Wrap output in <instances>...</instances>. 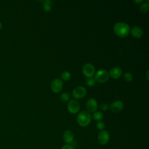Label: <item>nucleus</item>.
I'll list each match as a JSON object with an SVG mask.
<instances>
[{
  "instance_id": "obj_7",
  "label": "nucleus",
  "mask_w": 149,
  "mask_h": 149,
  "mask_svg": "<svg viewBox=\"0 0 149 149\" xmlns=\"http://www.w3.org/2000/svg\"><path fill=\"white\" fill-rule=\"evenodd\" d=\"M82 72L84 76L87 77H91L94 74L95 68L92 64L88 63L83 66Z\"/></svg>"
},
{
  "instance_id": "obj_21",
  "label": "nucleus",
  "mask_w": 149,
  "mask_h": 149,
  "mask_svg": "<svg viewBox=\"0 0 149 149\" xmlns=\"http://www.w3.org/2000/svg\"><path fill=\"white\" fill-rule=\"evenodd\" d=\"M105 123L102 122V121H98L97 124H96V127L98 129V130H104V129L105 128Z\"/></svg>"
},
{
  "instance_id": "obj_9",
  "label": "nucleus",
  "mask_w": 149,
  "mask_h": 149,
  "mask_svg": "<svg viewBox=\"0 0 149 149\" xmlns=\"http://www.w3.org/2000/svg\"><path fill=\"white\" fill-rule=\"evenodd\" d=\"M63 87L62 81L59 79H55L51 84V90L54 93H59L61 91Z\"/></svg>"
},
{
  "instance_id": "obj_13",
  "label": "nucleus",
  "mask_w": 149,
  "mask_h": 149,
  "mask_svg": "<svg viewBox=\"0 0 149 149\" xmlns=\"http://www.w3.org/2000/svg\"><path fill=\"white\" fill-rule=\"evenodd\" d=\"M131 34L133 37L135 38H141L143 35V30L138 26L133 27L131 29Z\"/></svg>"
},
{
  "instance_id": "obj_17",
  "label": "nucleus",
  "mask_w": 149,
  "mask_h": 149,
  "mask_svg": "<svg viewBox=\"0 0 149 149\" xmlns=\"http://www.w3.org/2000/svg\"><path fill=\"white\" fill-rule=\"evenodd\" d=\"M61 77L62 79L65 81H68L70 80L71 77V74L70 72L68 71H64L61 74Z\"/></svg>"
},
{
  "instance_id": "obj_23",
  "label": "nucleus",
  "mask_w": 149,
  "mask_h": 149,
  "mask_svg": "<svg viewBox=\"0 0 149 149\" xmlns=\"http://www.w3.org/2000/svg\"><path fill=\"white\" fill-rule=\"evenodd\" d=\"M61 149H74L73 146L70 144H65L63 146V147L61 148Z\"/></svg>"
},
{
  "instance_id": "obj_14",
  "label": "nucleus",
  "mask_w": 149,
  "mask_h": 149,
  "mask_svg": "<svg viewBox=\"0 0 149 149\" xmlns=\"http://www.w3.org/2000/svg\"><path fill=\"white\" fill-rule=\"evenodd\" d=\"M42 3L43 5V9L45 12H49L51 10V4L52 3L51 1H49V0L43 1H42Z\"/></svg>"
},
{
  "instance_id": "obj_16",
  "label": "nucleus",
  "mask_w": 149,
  "mask_h": 149,
  "mask_svg": "<svg viewBox=\"0 0 149 149\" xmlns=\"http://www.w3.org/2000/svg\"><path fill=\"white\" fill-rule=\"evenodd\" d=\"M149 9V5L147 2H144L142 3L140 7V10L143 13H146L148 11Z\"/></svg>"
},
{
  "instance_id": "obj_10",
  "label": "nucleus",
  "mask_w": 149,
  "mask_h": 149,
  "mask_svg": "<svg viewBox=\"0 0 149 149\" xmlns=\"http://www.w3.org/2000/svg\"><path fill=\"white\" fill-rule=\"evenodd\" d=\"M86 108L88 111V112H95V111H97V108H98V105H97V102L96 101V100L94 98H89L86 104Z\"/></svg>"
},
{
  "instance_id": "obj_18",
  "label": "nucleus",
  "mask_w": 149,
  "mask_h": 149,
  "mask_svg": "<svg viewBox=\"0 0 149 149\" xmlns=\"http://www.w3.org/2000/svg\"><path fill=\"white\" fill-rule=\"evenodd\" d=\"M95 83H96V81H95V79L93 77H87V79L86 80V84L90 87H92V86H94L95 84Z\"/></svg>"
},
{
  "instance_id": "obj_22",
  "label": "nucleus",
  "mask_w": 149,
  "mask_h": 149,
  "mask_svg": "<svg viewBox=\"0 0 149 149\" xmlns=\"http://www.w3.org/2000/svg\"><path fill=\"white\" fill-rule=\"evenodd\" d=\"M109 108V105L105 103H103L100 105V109L102 111H106Z\"/></svg>"
},
{
  "instance_id": "obj_2",
  "label": "nucleus",
  "mask_w": 149,
  "mask_h": 149,
  "mask_svg": "<svg viewBox=\"0 0 149 149\" xmlns=\"http://www.w3.org/2000/svg\"><path fill=\"white\" fill-rule=\"evenodd\" d=\"M91 120V116L90 113L86 111L80 112L77 117V121L78 124L82 126L85 127L89 125Z\"/></svg>"
},
{
  "instance_id": "obj_20",
  "label": "nucleus",
  "mask_w": 149,
  "mask_h": 149,
  "mask_svg": "<svg viewBox=\"0 0 149 149\" xmlns=\"http://www.w3.org/2000/svg\"><path fill=\"white\" fill-rule=\"evenodd\" d=\"M61 100L63 101V102H67L70 99V95L68 93H63L61 95Z\"/></svg>"
},
{
  "instance_id": "obj_26",
  "label": "nucleus",
  "mask_w": 149,
  "mask_h": 149,
  "mask_svg": "<svg viewBox=\"0 0 149 149\" xmlns=\"http://www.w3.org/2000/svg\"><path fill=\"white\" fill-rule=\"evenodd\" d=\"M148 71L147 72V80H148Z\"/></svg>"
},
{
  "instance_id": "obj_4",
  "label": "nucleus",
  "mask_w": 149,
  "mask_h": 149,
  "mask_svg": "<svg viewBox=\"0 0 149 149\" xmlns=\"http://www.w3.org/2000/svg\"><path fill=\"white\" fill-rule=\"evenodd\" d=\"M87 91L83 86H78L75 87L72 91V96L76 99H81L86 94Z\"/></svg>"
},
{
  "instance_id": "obj_25",
  "label": "nucleus",
  "mask_w": 149,
  "mask_h": 149,
  "mask_svg": "<svg viewBox=\"0 0 149 149\" xmlns=\"http://www.w3.org/2000/svg\"><path fill=\"white\" fill-rule=\"evenodd\" d=\"M2 23L0 22V30H1V29H2Z\"/></svg>"
},
{
  "instance_id": "obj_24",
  "label": "nucleus",
  "mask_w": 149,
  "mask_h": 149,
  "mask_svg": "<svg viewBox=\"0 0 149 149\" xmlns=\"http://www.w3.org/2000/svg\"><path fill=\"white\" fill-rule=\"evenodd\" d=\"M133 2H135V3H140L143 2V0H140V1H134Z\"/></svg>"
},
{
  "instance_id": "obj_6",
  "label": "nucleus",
  "mask_w": 149,
  "mask_h": 149,
  "mask_svg": "<svg viewBox=\"0 0 149 149\" xmlns=\"http://www.w3.org/2000/svg\"><path fill=\"white\" fill-rule=\"evenodd\" d=\"M67 108L70 113L75 114L77 113L80 110V104L77 101L74 100H71L69 101Z\"/></svg>"
},
{
  "instance_id": "obj_3",
  "label": "nucleus",
  "mask_w": 149,
  "mask_h": 149,
  "mask_svg": "<svg viewBox=\"0 0 149 149\" xmlns=\"http://www.w3.org/2000/svg\"><path fill=\"white\" fill-rule=\"evenodd\" d=\"M109 73L108 72L104 69H100L95 74L94 77L96 81H98L100 83H103L107 82L109 79Z\"/></svg>"
},
{
  "instance_id": "obj_11",
  "label": "nucleus",
  "mask_w": 149,
  "mask_h": 149,
  "mask_svg": "<svg viewBox=\"0 0 149 149\" xmlns=\"http://www.w3.org/2000/svg\"><path fill=\"white\" fill-rule=\"evenodd\" d=\"M122 74V70L119 67H113L109 71V75L114 79L119 78Z\"/></svg>"
},
{
  "instance_id": "obj_19",
  "label": "nucleus",
  "mask_w": 149,
  "mask_h": 149,
  "mask_svg": "<svg viewBox=\"0 0 149 149\" xmlns=\"http://www.w3.org/2000/svg\"><path fill=\"white\" fill-rule=\"evenodd\" d=\"M123 79L126 82H130L133 80V76L129 72H126L123 74Z\"/></svg>"
},
{
  "instance_id": "obj_1",
  "label": "nucleus",
  "mask_w": 149,
  "mask_h": 149,
  "mask_svg": "<svg viewBox=\"0 0 149 149\" xmlns=\"http://www.w3.org/2000/svg\"><path fill=\"white\" fill-rule=\"evenodd\" d=\"M113 31L118 36L125 37L129 35L130 29L129 26L124 22H117L113 26Z\"/></svg>"
},
{
  "instance_id": "obj_15",
  "label": "nucleus",
  "mask_w": 149,
  "mask_h": 149,
  "mask_svg": "<svg viewBox=\"0 0 149 149\" xmlns=\"http://www.w3.org/2000/svg\"><path fill=\"white\" fill-rule=\"evenodd\" d=\"M104 117L103 113L100 111H95L93 113V119L96 121H100Z\"/></svg>"
},
{
  "instance_id": "obj_5",
  "label": "nucleus",
  "mask_w": 149,
  "mask_h": 149,
  "mask_svg": "<svg viewBox=\"0 0 149 149\" xmlns=\"http://www.w3.org/2000/svg\"><path fill=\"white\" fill-rule=\"evenodd\" d=\"M109 133L105 130H101L98 134V141L100 144L102 145H105L107 144L109 140Z\"/></svg>"
},
{
  "instance_id": "obj_8",
  "label": "nucleus",
  "mask_w": 149,
  "mask_h": 149,
  "mask_svg": "<svg viewBox=\"0 0 149 149\" xmlns=\"http://www.w3.org/2000/svg\"><path fill=\"white\" fill-rule=\"evenodd\" d=\"M109 108L113 113H118L123 108V104L121 101L118 100L113 101L109 106Z\"/></svg>"
},
{
  "instance_id": "obj_12",
  "label": "nucleus",
  "mask_w": 149,
  "mask_h": 149,
  "mask_svg": "<svg viewBox=\"0 0 149 149\" xmlns=\"http://www.w3.org/2000/svg\"><path fill=\"white\" fill-rule=\"evenodd\" d=\"M63 140L67 144L72 143L74 141V134L70 130L65 131L63 134Z\"/></svg>"
}]
</instances>
